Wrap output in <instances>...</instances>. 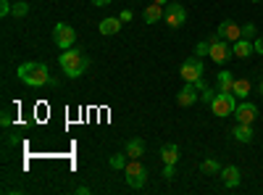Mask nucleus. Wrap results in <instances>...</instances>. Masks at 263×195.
Returning <instances> with one entry per match:
<instances>
[{
	"mask_svg": "<svg viewBox=\"0 0 263 195\" xmlns=\"http://www.w3.org/2000/svg\"><path fill=\"white\" fill-rule=\"evenodd\" d=\"M16 77L27 84V87H42V84H50V87H55V79L50 77V69L48 63H37V61H29V63H21V66L16 69Z\"/></svg>",
	"mask_w": 263,
	"mask_h": 195,
	"instance_id": "1",
	"label": "nucleus"
},
{
	"mask_svg": "<svg viewBox=\"0 0 263 195\" xmlns=\"http://www.w3.org/2000/svg\"><path fill=\"white\" fill-rule=\"evenodd\" d=\"M61 69L66 72V77H69V79H77V77H82L84 72H87V58L79 53V50H63L61 53Z\"/></svg>",
	"mask_w": 263,
	"mask_h": 195,
	"instance_id": "2",
	"label": "nucleus"
},
{
	"mask_svg": "<svg viewBox=\"0 0 263 195\" xmlns=\"http://www.w3.org/2000/svg\"><path fill=\"white\" fill-rule=\"evenodd\" d=\"M124 174H126V185L132 190H142L147 182V169L140 164V158H129V164L124 166Z\"/></svg>",
	"mask_w": 263,
	"mask_h": 195,
	"instance_id": "3",
	"label": "nucleus"
},
{
	"mask_svg": "<svg viewBox=\"0 0 263 195\" xmlns=\"http://www.w3.org/2000/svg\"><path fill=\"white\" fill-rule=\"evenodd\" d=\"M234 108H237L234 93H216V98L211 100L213 116H234Z\"/></svg>",
	"mask_w": 263,
	"mask_h": 195,
	"instance_id": "4",
	"label": "nucleus"
},
{
	"mask_svg": "<svg viewBox=\"0 0 263 195\" xmlns=\"http://www.w3.org/2000/svg\"><path fill=\"white\" fill-rule=\"evenodd\" d=\"M53 42L61 48V50H69V48H74V42H77V32H74V27H69V24H55V29H53Z\"/></svg>",
	"mask_w": 263,
	"mask_h": 195,
	"instance_id": "5",
	"label": "nucleus"
},
{
	"mask_svg": "<svg viewBox=\"0 0 263 195\" xmlns=\"http://www.w3.org/2000/svg\"><path fill=\"white\" fill-rule=\"evenodd\" d=\"M179 74H182V79H184V82H197V79H203V74H205V69H203V61L197 58V56L184 58L182 69H179Z\"/></svg>",
	"mask_w": 263,
	"mask_h": 195,
	"instance_id": "6",
	"label": "nucleus"
},
{
	"mask_svg": "<svg viewBox=\"0 0 263 195\" xmlns=\"http://www.w3.org/2000/svg\"><path fill=\"white\" fill-rule=\"evenodd\" d=\"M211 61H216V63H227V61H232L234 58V48H229V42L227 40H213L211 42Z\"/></svg>",
	"mask_w": 263,
	"mask_h": 195,
	"instance_id": "7",
	"label": "nucleus"
},
{
	"mask_svg": "<svg viewBox=\"0 0 263 195\" xmlns=\"http://www.w3.org/2000/svg\"><path fill=\"white\" fill-rule=\"evenodd\" d=\"M163 19H166V24H168L171 29H179V27L184 24V21H187V8H184V6H179V3H168V6H166Z\"/></svg>",
	"mask_w": 263,
	"mask_h": 195,
	"instance_id": "8",
	"label": "nucleus"
},
{
	"mask_svg": "<svg viewBox=\"0 0 263 195\" xmlns=\"http://www.w3.org/2000/svg\"><path fill=\"white\" fill-rule=\"evenodd\" d=\"M234 116H237V124H253V121H255V116H258V105H255V103H250V100L237 103Z\"/></svg>",
	"mask_w": 263,
	"mask_h": 195,
	"instance_id": "9",
	"label": "nucleus"
},
{
	"mask_svg": "<svg viewBox=\"0 0 263 195\" xmlns=\"http://www.w3.org/2000/svg\"><path fill=\"white\" fill-rule=\"evenodd\" d=\"M218 37H221V40H227V42H237L239 37H242V27H237L234 24V21H221V24H218Z\"/></svg>",
	"mask_w": 263,
	"mask_h": 195,
	"instance_id": "10",
	"label": "nucleus"
},
{
	"mask_svg": "<svg viewBox=\"0 0 263 195\" xmlns=\"http://www.w3.org/2000/svg\"><path fill=\"white\" fill-rule=\"evenodd\" d=\"M197 98H200V90H197V84H195V82H184V87H182L179 95H177V103L184 105V108H190Z\"/></svg>",
	"mask_w": 263,
	"mask_h": 195,
	"instance_id": "11",
	"label": "nucleus"
},
{
	"mask_svg": "<svg viewBox=\"0 0 263 195\" xmlns=\"http://www.w3.org/2000/svg\"><path fill=\"white\" fill-rule=\"evenodd\" d=\"M166 13V6H158V3H150L145 11H142V21L145 24H156V21H161Z\"/></svg>",
	"mask_w": 263,
	"mask_h": 195,
	"instance_id": "12",
	"label": "nucleus"
},
{
	"mask_svg": "<svg viewBox=\"0 0 263 195\" xmlns=\"http://www.w3.org/2000/svg\"><path fill=\"white\" fill-rule=\"evenodd\" d=\"M124 153H126L129 158H142V156H145V143H142V137H132V140H126Z\"/></svg>",
	"mask_w": 263,
	"mask_h": 195,
	"instance_id": "13",
	"label": "nucleus"
},
{
	"mask_svg": "<svg viewBox=\"0 0 263 195\" xmlns=\"http://www.w3.org/2000/svg\"><path fill=\"white\" fill-rule=\"evenodd\" d=\"M232 48H234V58H250L255 53V45H253L250 40H245V37H239Z\"/></svg>",
	"mask_w": 263,
	"mask_h": 195,
	"instance_id": "14",
	"label": "nucleus"
},
{
	"mask_svg": "<svg viewBox=\"0 0 263 195\" xmlns=\"http://www.w3.org/2000/svg\"><path fill=\"white\" fill-rule=\"evenodd\" d=\"M221 180H224V185L232 190V187H237V185H239L242 174H239V169H237V166H224V169H221Z\"/></svg>",
	"mask_w": 263,
	"mask_h": 195,
	"instance_id": "15",
	"label": "nucleus"
},
{
	"mask_svg": "<svg viewBox=\"0 0 263 195\" xmlns=\"http://www.w3.org/2000/svg\"><path fill=\"white\" fill-rule=\"evenodd\" d=\"M232 84H234V74H232V72H218V74H216V87H218V93H232Z\"/></svg>",
	"mask_w": 263,
	"mask_h": 195,
	"instance_id": "16",
	"label": "nucleus"
},
{
	"mask_svg": "<svg viewBox=\"0 0 263 195\" xmlns=\"http://www.w3.org/2000/svg\"><path fill=\"white\" fill-rule=\"evenodd\" d=\"M161 158H163V164H177L179 161V145H174V143L161 145Z\"/></svg>",
	"mask_w": 263,
	"mask_h": 195,
	"instance_id": "17",
	"label": "nucleus"
},
{
	"mask_svg": "<svg viewBox=\"0 0 263 195\" xmlns=\"http://www.w3.org/2000/svg\"><path fill=\"white\" fill-rule=\"evenodd\" d=\"M121 29V19H103L100 21V34H105V37H111V34H116Z\"/></svg>",
	"mask_w": 263,
	"mask_h": 195,
	"instance_id": "18",
	"label": "nucleus"
},
{
	"mask_svg": "<svg viewBox=\"0 0 263 195\" xmlns=\"http://www.w3.org/2000/svg\"><path fill=\"white\" fill-rule=\"evenodd\" d=\"M232 93H234V98H239V100H248V95H250V79H234Z\"/></svg>",
	"mask_w": 263,
	"mask_h": 195,
	"instance_id": "19",
	"label": "nucleus"
},
{
	"mask_svg": "<svg viewBox=\"0 0 263 195\" xmlns=\"http://www.w3.org/2000/svg\"><path fill=\"white\" fill-rule=\"evenodd\" d=\"M232 135H234L237 143H250V140H253V127H250V124H237V127L232 129Z\"/></svg>",
	"mask_w": 263,
	"mask_h": 195,
	"instance_id": "20",
	"label": "nucleus"
},
{
	"mask_svg": "<svg viewBox=\"0 0 263 195\" xmlns=\"http://www.w3.org/2000/svg\"><path fill=\"white\" fill-rule=\"evenodd\" d=\"M221 164H218L216 158H208V161H203L200 164V171H203V174H221Z\"/></svg>",
	"mask_w": 263,
	"mask_h": 195,
	"instance_id": "21",
	"label": "nucleus"
},
{
	"mask_svg": "<svg viewBox=\"0 0 263 195\" xmlns=\"http://www.w3.org/2000/svg\"><path fill=\"white\" fill-rule=\"evenodd\" d=\"M108 164H111V169H116V171H119V169H124V166L129 164V156H126V153H124V156H121V153H116V156H111V161H108Z\"/></svg>",
	"mask_w": 263,
	"mask_h": 195,
	"instance_id": "22",
	"label": "nucleus"
},
{
	"mask_svg": "<svg viewBox=\"0 0 263 195\" xmlns=\"http://www.w3.org/2000/svg\"><path fill=\"white\" fill-rule=\"evenodd\" d=\"M16 19H24L27 13H29V3H24V0H18V3L13 6V11H11Z\"/></svg>",
	"mask_w": 263,
	"mask_h": 195,
	"instance_id": "23",
	"label": "nucleus"
},
{
	"mask_svg": "<svg viewBox=\"0 0 263 195\" xmlns=\"http://www.w3.org/2000/svg\"><path fill=\"white\" fill-rule=\"evenodd\" d=\"M211 53V42L205 40V42H197V45H195V56L197 58H203V56H208Z\"/></svg>",
	"mask_w": 263,
	"mask_h": 195,
	"instance_id": "24",
	"label": "nucleus"
},
{
	"mask_svg": "<svg viewBox=\"0 0 263 195\" xmlns=\"http://www.w3.org/2000/svg\"><path fill=\"white\" fill-rule=\"evenodd\" d=\"M200 98H203V103H208V105H211V100L216 98V93H213V90L208 87V84H205V87L200 90Z\"/></svg>",
	"mask_w": 263,
	"mask_h": 195,
	"instance_id": "25",
	"label": "nucleus"
},
{
	"mask_svg": "<svg viewBox=\"0 0 263 195\" xmlns=\"http://www.w3.org/2000/svg\"><path fill=\"white\" fill-rule=\"evenodd\" d=\"M242 37H245V40H253V37H255V24H250V21H248V24L242 27Z\"/></svg>",
	"mask_w": 263,
	"mask_h": 195,
	"instance_id": "26",
	"label": "nucleus"
},
{
	"mask_svg": "<svg viewBox=\"0 0 263 195\" xmlns=\"http://www.w3.org/2000/svg\"><path fill=\"white\" fill-rule=\"evenodd\" d=\"M13 11V6L8 3V0H0V16H8Z\"/></svg>",
	"mask_w": 263,
	"mask_h": 195,
	"instance_id": "27",
	"label": "nucleus"
},
{
	"mask_svg": "<svg viewBox=\"0 0 263 195\" xmlns=\"http://www.w3.org/2000/svg\"><path fill=\"white\" fill-rule=\"evenodd\" d=\"M11 114H8V108H3V116H0V124H3V127H11Z\"/></svg>",
	"mask_w": 263,
	"mask_h": 195,
	"instance_id": "28",
	"label": "nucleus"
},
{
	"mask_svg": "<svg viewBox=\"0 0 263 195\" xmlns=\"http://www.w3.org/2000/svg\"><path fill=\"white\" fill-rule=\"evenodd\" d=\"M163 177L166 180H174V164H163Z\"/></svg>",
	"mask_w": 263,
	"mask_h": 195,
	"instance_id": "29",
	"label": "nucleus"
},
{
	"mask_svg": "<svg viewBox=\"0 0 263 195\" xmlns=\"http://www.w3.org/2000/svg\"><path fill=\"white\" fill-rule=\"evenodd\" d=\"M253 45H255V53H260V56H263V34H258V37H255Z\"/></svg>",
	"mask_w": 263,
	"mask_h": 195,
	"instance_id": "30",
	"label": "nucleus"
},
{
	"mask_svg": "<svg viewBox=\"0 0 263 195\" xmlns=\"http://www.w3.org/2000/svg\"><path fill=\"white\" fill-rule=\"evenodd\" d=\"M77 195H90V187H87V185H79V187H77Z\"/></svg>",
	"mask_w": 263,
	"mask_h": 195,
	"instance_id": "31",
	"label": "nucleus"
},
{
	"mask_svg": "<svg viewBox=\"0 0 263 195\" xmlns=\"http://www.w3.org/2000/svg\"><path fill=\"white\" fill-rule=\"evenodd\" d=\"M108 3H111V0H92V6H98V8H105Z\"/></svg>",
	"mask_w": 263,
	"mask_h": 195,
	"instance_id": "32",
	"label": "nucleus"
},
{
	"mask_svg": "<svg viewBox=\"0 0 263 195\" xmlns=\"http://www.w3.org/2000/svg\"><path fill=\"white\" fill-rule=\"evenodd\" d=\"M119 19H121V21H132V11H121Z\"/></svg>",
	"mask_w": 263,
	"mask_h": 195,
	"instance_id": "33",
	"label": "nucleus"
},
{
	"mask_svg": "<svg viewBox=\"0 0 263 195\" xmlns=\"http://www.w3.org/2000/svg\"><path fill=\"white\" fill-rule=\"evenodd\" d=\"M153 3H158V6H168V0H153Z\"/></svg>",
	"mask_w": 263,
	"mask_h": 195,
	"instance_id": "34",
	"label": "nucleus"
},
{
	"mask_svg": "<svg viewBox=\"0 0 263 195\" xmlns=\"http://www.w3.org/2000/svg\"><path fill=\"white\" fill-rule=\"evenodd\" d=\"M260 95H263V82H260Z\"/></svg>",
	"mask_w": 263,
	"mask_h": 195,
	"instance_id": "35",
	"label": "nucleus"
},
{
	"mask_svg": "<svg viewBox=\"0 0 263 195\" xmlns=\"http://www.w3.org/2000/svg\"><path fill=\"white\" fill-rule=\"evenodd\" d=\"M253 3H260V0H253Z\"/></svg>",
	"mask_w": 263,
	"mask_h": 195,
	"instance_id": "36",
	"label": "nucleus"
}]
</instances>
